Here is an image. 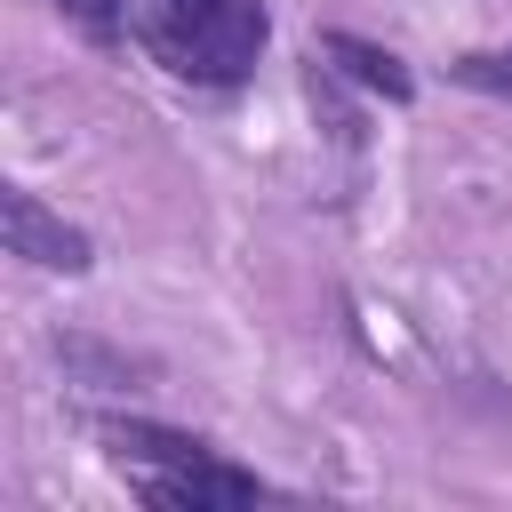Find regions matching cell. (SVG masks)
Here are the masks:
<instances>
[{"label":"cell","mask_w":512,"mask_h":512,"mask_svg":"<svg viewBox=\"0 0 512 512\" xmlns=\"http://www.w3.org/2000/svg\"><path fill=\"white\" fill-rule=\"evenodd\" d=\"M8 256H24V264H40V272H88L96 264V248H88V232L80 224H64L40 192H24V184H8Z\"/></svg>","instance_id":"3"},{"label":"cell","mask_w":512,"mask_h":512,"mask_svg":"<svg viewBox=\"0 0 512 512\" xmlns=\"http://www.w3.org/2000/svg\"><path fill=\"white\" fill-rule=\"evenodd\" d=\"M136 496H144V504H168V512H216V504H256L264 480L240 472V464H224V456L208 448V456H192V464H144V472H136Z\"/></svg>","instance_id":"2"},{"label":"cell","mask_w":512,"mask_h":512,"mask_svg":"<svg viewBox=\"0 0 512 512\" xmlns=\"http://www.w3.org/2000/svg\"><path fill=\"white\" fill-rule=\"evenodd\" d=\"M88 40H120V24H128V0H56Z\"/></svg>","instance_id":"6"},{"label":"cell","mask_w":512,"mask_h":512,"mask_svg":"<svg viewBox=\"0 0 512 512\" xmlns=\"http://www.w3.org/2000/svg\"><path fill=\"white\" fill-rule=\"evenodd\" d=\"M320 56L328 64H344L368 96H384V104H408L416 96V72L392 56V48H376V40H360V32H320Z\"/></svg>","instance_id":"4"},{"label":"cell","mask_w":512,"mask_h":512,"mask_svg":"<svg viewBox=\"0 0 512 512\" xmlns=\"http://www.w3.org/2000/svg\"><path fill=\"white\" fill-rule=\"evenodd\" d=\"M464 88H496V96H512V48H480V56H456L448 64Z\"/></svg>","instance_id":"5"},{"label":"cell","mask_w":512,"mask_h":512,"mask_svg":"<svg viewBox=\"0 0 512 512\" xmlns=\"http://www.w3.org/2000/svg\"><path fill=\"white\" fill-rule=\"evenodd\" d=\"M136 32L176 80L240 88L272 40V16H264V0H144Z\"/></svg>","instance_id":"1"}]
</instances>
